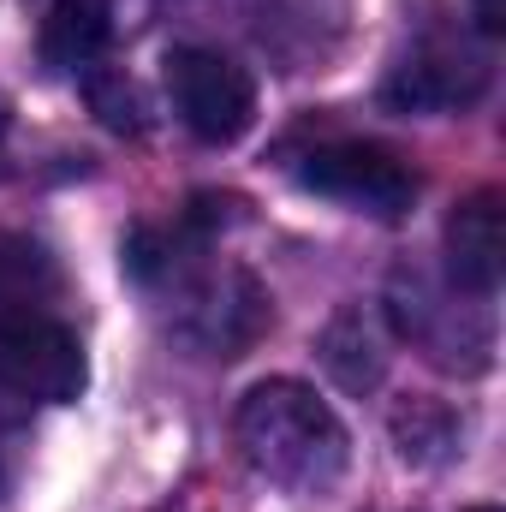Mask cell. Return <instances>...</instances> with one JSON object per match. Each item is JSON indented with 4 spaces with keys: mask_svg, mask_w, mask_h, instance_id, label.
Returning <instances> with one entry per match:
<instances>
[{
    "mask_svg": "<svg viewBox=\"0 0 506 512\" xmlns=\"http://www.w3.org/2000/svg\"><path fill=\"white\" fill-rule=\"evenodd\" d=\"M506 268V233H501V191H477L447 215V274L471 298H495Z\"/></svg>",
    "mask_w": 506,
    "mask_h": 512,
    "instance_id": "cell-6",
    "label": "cell"
},
{
    "mask_svg": "<svg viewBox=\"0 0 506 512\" xmlns=\"http://www.w3.org/2000/svg\"><path fill=\"white\" fill-rule=\"evenodd\" d=\"M471 6H477V30H483V36H501V30H506L501 0H471Z\"/></svg>",
    "mask_w": 506,
    "mask_h": 512,
    "instance_id": "cell-10",
    "label": "cell"
},
{
    "mask_svg": "<svg viewBox=\"0 0 506 512\" xmlns=\"http://www.w3.org/2000/svg\"><path fill=\"white\" fill-rule=\"evenodd\" d=\"M233 435L262 483L304 495V501L334 495L352 465V435H346L340 411L310 382H292V376L256 382L233 411Z\"/></svg>",
    "mask_w": 506,
    "mask_h": 512,
    "instance_id": "cell-1",
    "label": "cell"
},
{
    "mask_svg": "<svg viewBox=\"0 0 506 512\" xmlns=\"http://www.w3.org/2000/svg\"><path fill=\"white\" fill-rule=\"evenodd\" d=\"M298 185L340 203V209H358V215H376V221H399L411 203H417V173L411 161H399L393 149L364 143V137H340V143H316L304 161H298Z\"/></svg>",
    "mask_w": 506,
    "mask_h": 512,
    "instance_id": "cell-3",
    "label": "cell"
},
{
    "mask_svg": "<svg viewBox=\"0 0 506 512\" xmlns=\"http://www.w3.org/2000/svg\"><path fill=\"white\" fill-rule=\"evenodd\" d=\"M114 36V0H42L36 48L54 72H84Z\"/></svg>",
    "mask_w": 506,
    "mask_h": 512,
    "instance_id": "cell-8",
    "label": "cell"
},
{
    "mask_svg": "<svg viewBox=\"0 0 506 512\" xmlns=\"http://www.w3.org/2000/svg\"><path fill=\"white\" fill-rule=\"evenodd\" d=\"M0 387L42 405H72L90 387L84 340L60 316H24L0 322Z\"/></svg>",
    "mask_w": 506,
    "mask_h": 512,
    "instance_id": "cell-4",
    "label": "cell"
},
{
    "mask_svg": "<svg viewBox=\"0 0 506 512\" xmlns=\"http://www.w3.org/2000/svg\"><path fill=\"white\" fill-rule=\"evenodd\" d=\"M0 131H6V114H0Z\"/></svg>",
    "mask_w": 506,
    "mask_h": 512,
    "instance_id": "cell-12",
    "label": "cell"
},
{
    "mask_svg": "<svg viewBox=\"0 0 506 512\" xmlns=\"http://www.w3.org/2000/svg\"><path fill=\"white\" fill-rule=\"evenodd\" d=\"M393 435H399V453H405V459H423V447H453V441H459L453 423H447L429 399L399 405V411H393Z\"/></svg>",
    "mask_w": 506,
    "mask_h": 512,
    "instance_id": "cell-9",
    "label": "cell"
},
{
    "mask_svg": "<svg viewBox=\"0 0 506 512\" xmlns=\"http://www.w3.org/2000/svg\"><path fill=\"white\" fill-rule=\"evenodd\" d=\"M60 298H66V274L54 251L30 233H0V322L60 316Z\"/></svg>",
    "mask_w": 506,
    "mask_h": 512,
    "instance_id": "cell-7",
    "label": "cell"
},
{
    "mask_svg": "<svg viewBox=\"0 0 506 512\" xmlns=\"http://www.w3.org/2000/svg\"><path fill=\"white\" fill-rule=\"evenodd\" d=\"M167 96L185 131L209 149H227L256 126V78L221 48H173Z\"/></svg>",
    "mask_w": 506,
    "mask_h": 512,
    "instance_id": "cell-2",
    "label": "cell"
},
{
    "mask_svg": "<svg viewBox=\"0 0 506 512\" xmlns=\"http://www.w3.org/2000/svg\"><path fill=\"white\" fill-rule=\"evenodd\" d=\"M489 90V60L477 48H459V42H423L411 48V60L393 66L387 78V108L399 114H447V108H465Z\"/></svg>",
    "mask_w": 506,
    "mask_h": 512,
    "instance_id": "cell-5",
    "label": "cell"
},
{
    "mask_svg": "<svg viewBox=\"0 0 506 512\" xmlns=\"http://www.w3.org/2000/svg\"><path fill=\"white\" fill-rule=\"evenodd\" d=\"M471 512H501V507H471Z\"/></svg>",
    "mask_w": 506,
    "mask_h": 512,
    "instance_id": "cell-11",
    "label": "cell"
}]
</instances>
